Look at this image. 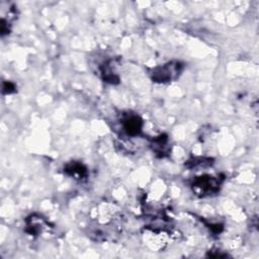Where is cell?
<instances>
[{"label":"cell","instance_id":"obj_1","mask_svg":"<svg viewBox=\"0 0 259 259\" xmlns=\"http://www.w3.org/2000/svg\"><path fill=\"white\" fill-rule=\"evenodd\" d=\"M182 68L183 66L179 62H171L165 64L164 66L155 68L151 76L155 82L166 83L177 79L182 72Z\"/></svg>","mask_w":259,"mask_h":259},{"label":"cell","instance_id":"obj_2","mask_svg":"<svg viewBox=\"0 0 259 259\" xmlns=\"http://www.w3.org/2000/svg\"><path fill=\"white\" fill-rule=\"evenodd\" d=\"M222 181L223 179L219 177L204 175L194 179L191 186L193 191L201 196H211L219 191Z\"/></svg>","mask_w":259,"mask_h":259},{"label":"cell","instance_id":"obj_3","mask_svg":"<svg viewBox=\"0 0 259 259\" xmlns=\"http://www.w3.org/2000/svg\"><path fill=\"white\" fill-rule=\"evenodd\" d=\"M122 127L128 136L137 137L142 133L143 121L138 115L126 114L122 119Z\"/></svg>","mask_w":259,"mask_h":259},{"label":"cell","instance_id":"obj_4","mask_svg":"<svg viewBox=\"0 0 259 259\" xmlns=\"http://www.w3.org/2000/svg\"><path fill=\"white\" fill-rule=\"evenodd\" d=\"M65 173L74 177L75 179H83L87 176V169L79 162H71L64 168Z\"/></svg>","mask_w":259,"mask_h":259},{"label":"cell","instance_id":"obj_5","mask_svg":"<svg viewBox=\"0 0 259 259\" xmlns=\"http://www.w3.org/2000/svg\"><path fill=\"white\" fill-rule=\"evenodd\" d=\"M153 151L156 155L160 157H165L169 153V144H168V137L166 135H161L155 139H153L152 144Z\"/></svg>","mask_w":259,"mask_h":259},{"label":"cell","instance_id":"obj_6","mask_svg":"<svg viewBox=\"0 0 259 259\" xmlns=\"http://www.w3.org/2000/svg\"><path fill=\"white\" fill-rule=\"evenodd\" d=\"M212 159L210 158H196L193 159L192 161H188V166L191 167V168H194V167H201V166H210L212 165Z\"/></svg>","mask_w":259,"mask_h":259},{"label":"cell","instance_id":"obj_7","mask_svg":"<svg viewBox=\"0 0 259 259\" xmlns=\"http://www.w3.org/2000/svg\"><path fill=\"white\" fill-rule=\"evenodd\" d=\"M16 87H15V84L9 81H6L3 83V87H2V92L3 94H10L13 93L15 91Z\"/></svg>","mask_w":259,"mask_h":259}]
</instances>
